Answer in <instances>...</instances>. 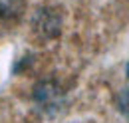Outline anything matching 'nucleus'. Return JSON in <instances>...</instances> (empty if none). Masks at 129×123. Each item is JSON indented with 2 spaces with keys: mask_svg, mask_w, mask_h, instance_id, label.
I'll return each mask as SVG.
<instances>
[{
  "mask_svg": "<svg viewBox=\"0 0 129 123\" xmlns=\"http://www.w3.org/2000/svg\"><path fill=\"white\" fill-rule=\"evenodd\" d=\"M127 77H129V64H127Z\"/></svg>",
  "mask_w": 129,
  "mask_h": 123,
  "instance_id": "5",
  "label": "nucleus"
},
{
  "mask_svg": "<svg viewBox=\"0 0 129 123\" xmlns=\"http://www.w3.org/2000/svg\"><path fill=\"white\" fill-rule=\"evenodd\" d=\"M22 2L20 0H0V14L2 16H14L20 12Z\"/></svg>",
  "mask_w": 129,
  "mask_h": 123,
  "instance_id": "3",
  "label": "nucleus"
},
{
  "mask_svg": "<svg viewBox=\"0 0 129 123\" xmlns=\"http://www.w3.org/2000/svg\"><path fill=\"white\" fill-rule=\"evenodd\" d=\"M117 105H119V109H121L125 115H129V89H125V91L117 97Z\"/></svg>",
  "mask_w": 129,
  "mask_h": 123,
  "instance_id": "4",
  "label": "nucleus"
},
{
  "mask_svg": "<svg viewBox=\"0 0 129 123\" xmlns=\"http://www.w3.org/2000/svg\"><path fill=\"white\" fill-rule=\"evenodd\" d=\"M34 99L44 111H58L64 105V91L58 83L52 79H44L36 85L34 89Z\"/></svg>",
  "mask_w": 129,
  "mask_h": 123,
  "instance_id": "1",
  "label": "nucleus"
},
{
  "mask_svg": "<svg viewBox=\"0 0 129 123\" xmlns=\"http://www.w3.org/2000/svg\"><path fill=\"white\" fill-rule=\"evenodd\" d=\"M36 24H38V30L42 34H48V36H56L58 30H60V20L56 16H52L48 10H44L42 14L38 16Z\"/></svg>",
  "mask_w": 129,
  "mask_h": 123,
  "instance_id": "2",
  "label": "nucleus"
}]
</instances>
